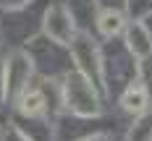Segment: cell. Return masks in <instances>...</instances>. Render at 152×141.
Here are the masks:
<instances>
[{
	"label": "cell",
	"mask_w": 152,
	"mask_h": 141,
	"mask_svg": "<svg viewBox=\"0 0 152 141\" xmlns=\"http://www.w3.org/2000/svg\"><path fill=\"white\" fill-rule=\"evenodd\" d=\"M66 102H68L71 110L81 112V115H94V112H97L94 92H92V86L79 76V73L66 78Z\"/></svg>",
	"instance_id": "1"
},
{
	"label": "cell",
	"mask_w": 152,
	"mask_h": 141,
	"mask_svg": "<svg viewBox=\"0 0 152 141\" xmlns=\"http://www.w3.org/2000/svg\"><path fill=\"white\" fill-rule=\"evenodd\" d=\"M121 105L123 110H129V112H142V110L147 107V89L142 86V84H131L121 97Z\"/></svg>",
	"instance_id": "2"
},
{
	"label": "cell",
	"mask_w": 152,
	"mask_h": 141,
	"mask_svg": "<svg viewBox=\"0 0 152 141\" xmlns=\"http://www.w3.org/2000/svg\"><path fill=\"white\" fill-rule=\"evenodd\" d=\"M18 107L26 115H39L45 110V97L42 92H24V97L18 99Z\"/></svg>",
	"instance_id": "3"
},
{
	"label": "cell",
	"mask_w": 152,
	"mask_h": 141,
	"mask_svg": "<svg viewBox=\"0 0 152 141\" xmlns=\"http://www.w3.org/2000/svg\"><path fill=\"white\" fill-rule=\"evenodd\" d=\"M97 26H100V31H102L105 37H113V34H118V31L123 29V16L115 13V11H105V13L100 16Z\"/></svg>",
	"instance_id": "4"
},
{
	"label": "cell",
	"mask_w": 152,
	"mask_h": 141,
	"mask_svg": "<svg viewBox=\"0 0 152 141\" xmlns=\"http://www.w3.org/2000/svg\"><path fill=\"white\" fill-rule=\"evenodd\" d=\"M129 141H152V115H142L129 131Z\"/></svg>",
	"instance_id": "5"
},
{
	"label": "cell",
	"mask_w": 152,
	"mask_h": 141,
	"mask_svg": "<svg viewBox=\"0 0 152 141\" xmlns=\"http://www.w3.org/2000/svg\"><path fill=\"white\" fill-rule=\"evenodd\" d=\"M129 45H131V50H134L137 55H150V50H152V47L147 45V37H144L142 31H139L137 37H134V34H129Z\"/></svg>",
	"instance_id": "6"
}]
</instances>
